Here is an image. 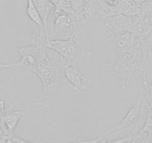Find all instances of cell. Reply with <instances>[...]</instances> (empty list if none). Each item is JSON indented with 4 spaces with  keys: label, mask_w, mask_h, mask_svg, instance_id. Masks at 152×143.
I'll return each mask as SVG.
<instances>
[{
    "label": "cell",
    "mask_w": 152,
    "mask_h": 143,
    "mask_svg": "<svg viewBox=\"0 0 152 143\" xmlns=\"http://www.w3.org/2000/svg\"><path fill=\"white\" fill-rule=\"evenodd\" d=\"M32 72L34 76L41 81L43 84V90L40 96L32 103V105L43 107L46 110H49L57 90L60 87L66 85L68 81L62 66H58L55 58L52 60L47 55L46 46L42 47L40 61Z\"/></svg>",
    "instance_id": "6da1fadb"
},
{
    "label": "cell",
    "mask_w": 152,
    "mask_h": 143,
    "mask_svg": "<svg viewBox=\"0 0 152 143\" xmlns=\"http://www.w3.org/2000/svg\"><path fill=\"white\" fill-rule=\"evenodd\" d=\"M148 110V107L146 104L144 94L140 88L135 103L128 110L125 118L116 126L105 131L103 134L96 135V136L101 137L105 140L109 137L123 132H127L128 135L137 136L141 132V127L144 125Z\"/></svg>",
    "instance_id": "7a4b0ae2"
},
{
    "label": "cell",
    "mask_w": 152,
    "mask_h": 143,
    "mask_svg": "<svg viewBox=\"0 0 152 143\" xmlns=\"http://www.w3.org/2000/svg\"><path fill=\"white\" fill-rule=\"evenodd\" d=\"M101 69L115 75L119 80L121 87L125 88L141 74V52L134 55L118 52L117 58L112 62L102 64Z\"/></svg>",
    "instance_id": "3957f363"
},
{
    "label": "cell",
    "mask_w": 152,
    "mask_h": 143,
    "mask_svg": "<svg viewBox=\"0 0 152 143\" xmlns=\"http://www.w3.org/2000/svg\"><path fill=\"white\" fill-rule=\"evenodd\" d=\"M53 32L49 35V39L53 40H69L78 37L80 27L82 24L77 17L62 11L54 10Z\"/></svg>",
    "instance_id": "277c9868"
},
{
    "label": "cell",
    "mask_w": 152,
    "mask_h": 143,
    "mask_svg": "<svg viewBox=\"0 0 152 143\" xmlns=\"http://www.w3.org/2000/svg\"><path fill=\"white\" fill-rule=\"evenodd\" d=\"M78 37H75L69 40H53L47 39L46 49H52L61 57L64 62L75 61L80 60L90 61L93 57L91 52L83 51L78 46Z\"/></svg>",
    "instance_id": "5b68a950"
},
{
    "label": "cell",
    "mask_w": 152,
    "mask_h": 143,
    "mask_svg": "<svg viewBox=\"0 0 152 143\" xmlns=\"http://www.w3.org/2000/svg\"><path fill=\"white\" fill-rule=\"evenodd\" d=\"M47 39L45 34H39V36L31 42V44L24 47H12L20 53L22 58L18 62L9 64V68L26 69L33 72L40 61L42 47L46 46Z\"/></svg>",
    "instance_id": "8992f818"
},
{
    "label": "cell",
    "mask_w": 152,
    "mask_h": 143,
    "mask_svg": "<svg viewBox=\"0 0 152 143\" xmlns=\"http://www.w3.org/2000/svg\"><path fill=\"white\" fill-rule=\"evenodd\" d=\"M61 63H62V69L66 78L68 82L72 84L75 91L79 90H87V86H86L87 83L95 82L94 81L86 78L81 74L79 69L77 66V62L75 61L64 62L61 60Z\"/></svg>",
    "instance_id": "52a82bcc"
},
{
    "label": "cell",
    "mask_w": 152,
    "mask_h": 143,
    "mask_svg": "<svg viewBox=\"0 0 152 143\" xmlns=\"http://www.w3.org/2000/svg\"><path fill=\"white\" fill-rule=\"evenodd\" d=\"M142 40L141 38L129 31L117 36L116 42L119 48L118 52L130 55H137L140 52Z\"/></svg>",
    "instance_id": "ba28073f"
},
{
    "label": "cell",
    "mask_w": 152,
    "mask_h": 143,
    "mask_svg": "<svg viewBox=\"0 0 152 143\" xmlns=\"http://www.w3.org/2000/svg\"><path fill=\"white\" fill-rule=\"evenodd\" d=\"M104 24L109 28L116 37L130 31L133 23V18L130 17L118 14L110 16L104 20Z\"/></svg>",
    "instance_id": "9c48e42d"
},
{
    "label": "cell",
    "mask_w": 152,
    "mask_h": 143,
    "mask_svg": "<svg viewBox=\"0 0 152 143\" xmlns=\"http://www.w3.org/2000/svg\"><path fill=\"white\" fill-rule=\"evenodd\" d=\"M14 104L15 103L11 104L8 107H6L3 116L4 125L10 134H14V129L17 127L19 120L26 115L25 112L21 110H13L12 107L14 106Z\"/></svg>",
    "instance_id": "30bf717a"
},
{
    "label": "cell",
    "mask_w": 152,
    "mask_h": 143,
    "mask_svg": "<svg viewBox=\"0 0 152 143\" xmlns=\"http://www.w3.org/2000/svg\"><path fill=\"white\" fill-rule=\"evenodd\" d=\"M38 14H40L44 26V31L46 36L48 39H49V29H48V17L49 14L53 9H55V6L49 0H32Z\"/></svg>",
    "instance_id": "8fae6325"
},
{
    "label": "cell",
    "mask_w": 152,
    "mask_h": 143,
    "mask_svg": "<svg viewBox=\"0 0 152 143\" xmlns=\"http://www.w3.org/2000/svg\"><path fill=\"white\" fill-rule=\"evenodd\" d=\"M142 66L152 63V34L143 39L140 44Z\"/></svg>",
    "instance_id": "7c38bea8"
},
{
    "label": "cell",
    "mask_w": 152,
    "mask_h": 143,
    "mask_svg": "<svg viewBox=\"0 0 152 143\" xmlns=\"http://www.w3.org/2000/svg\"><path fill=\"white\" fill-rule=\"evenodd\" d=\"M132 18L133 23L129 32H131L134 35L143 40L149 35L144 21L140 17H132Z\"/></svg>",
    "instance_id": "4fadbf2b"
},
{
    "label": "cell",
    "mask_w": 152,
    "mask_h": 143,
    "mask_svg": "<svg viewBox=\"0 0 152 143\" xmlns=\"http://www.w3.org/2000/svg\"><path fill=\"white\" fill-rule=\"evenodd\" d=\"M140 133H145L150 137H152V110L151 109L148 110L144 125Z\"/></svg>",
    "instance_id": "5bb4252c"
},
{
    "label": "cell",
    "mask_w": 152,
    "mask_h": 143,
    "mask_svg": "<svg viewBox=\"0 0 152 143\" xmlns=\"http://www.w3.org/2000/svg\"><path fill=\"white\" fill-rule=\"evenodd\" d=\"M87 1L88 0H69V2L72 8L78 14V13L84 8Z\"/></svg>",
    "instance_id": "9a60e30c"
},
{
    "label": "cell",
    "mask_w": 152,
    "mask_h": 143,
    "mask_svg": "<svg viewBox=\"0 0 152 143\" xmlns=\"http://www.w3.org/2000/svg\"><path fill=\"white\" fill-rule=\"evenodd\" d=\"M137 136H134V135H127L125 137H123L122 139H113V140H109V141H107L105 142H102V143H124L125 142L130 141V140H132L134 139H135Z\"/></svg>",
    "instance_id": "2e32d148"
},
{
    "label": "cell",
    "mask_w": 152,
    "mask_h": 143,
    "mask_svg": "<svg viewBox=\"0 0 152 143\" xmlns=\"http://www.w3.org/2000/svg\"><path fill=\"white\" fill-rule=\"evenodd\" d=\"M8 143H32V142H29L26 141V140L17 136L14 134H11L9 135V136H8Z\"/></svg>",
    "instance_id": "e0dca14e"
},
{
    "label": "cell",
    "mask_w": 152,
    "mask_h": 143,
    "mask_svg": "<svg viewBox=\"0 0 152 143\" xmlns=\"http://www.w3.org/2000/svg\"><path fill=\"white\" fill-rule=\"evenodd\" d=\"M11 134H7L4 132L1 128H0V143H8V136Z\"/></svg>",
    "instance_id": "ac0fdd59"
},
{
    "label": "cell",
    "mask_w": 152,
    "mask_h": 143,
    "mask_svg": "<svg viewBox=\"0 0 152 143\" xmlns=\"http://www.w3.org/2000/svg\"><path fill=\"white\" fill-rule=\"evenodd\" d=\"M134 3H135L136 5H138V6H141L144 2H145L147 0H131Z\"/></svg>",
    "instance_id": "d6986e66"
},
{
    "label": "cell",
    "mask_w": 152,
    "mask_h": 143,
    "mask_svg": "<svg viewBox=\"0 0 152 143\" xmlns=\"http://www.w3.org/2000/svg\"><path fill=\"white\" fill-rule=\"evenodd\" d=\"M7 68H9V64H4L0 63V71H1L2 69H7Z\"/></svg>",
    "instance_id": "ffe728a7"
},
{
    "label": "cell",
    "mask_w": 152,
    "mask_h": 143,
    "mask_svg": "<svg viewBox=\"0 0 152 143\" xmlns=\"http://www.w3.org/2000/svg\"><path fill=\"white\" fill-rule=\"evenodd\" d=\"M148 17H150V18L151 19V20H152V14H151V15L150 16H148ZM151 34H152V32H151Z\"/></svg>",
    "instance_id": "44dd1931"
}]
</instances>
